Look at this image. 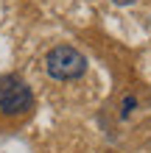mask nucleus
<instances>
[{
	"label": "nucleus",
	"mask_w": 151,
	"mask_h": 153,
	"mask_svg": "<svg viewBox=\"0 0 151 153\" xmlns=\"http://www.w3.org/2000/svg\"><path fill=\"white\" fill-rule=\"evenodd\" d=\"M45 70L53 81H76L87 73V56L73 45H56L45 56Z\"/></svg>",
	"instance_id": "f257e3e1"
},
{
	"label": "nucleus",
	"mask_w": 151,
	"mask_h": 153,
	"mask_svg": "<svg viewBox=\"0 0 151 153\" xmlns=\"http://www.w3.org/2000/svg\"><path fill=\"white\" fill-rule=\"evenodd\" d=\"M34 106L31 86L17 75H0V111L3 114H23Z\"/></svg>",
	"instance_id": "f03ea898"
},
{
	"label": "nucleus",
	"mask_w": 151,
	"mask_h": 153,
	"mask_svg": "<svg viewBox=\"0 0 151 153\" xmlns=\"http://www.w3.org/2000/svg\"><path fill=\"white\" fill-rule=\"evenodd\" d=\"M118 6H126V3H134V0H115Z\"/></svg>",
	"instance_id": "7ed1b4c3"
}]
</instances>
